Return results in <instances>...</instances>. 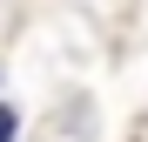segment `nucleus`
I'll return each mask as SVG.
<instances>
[{
	"label": "nucleus",
	"instance_id": "f257e3e1",
	"mask_svg": "<svg viewBox=\"0 0 148 142\" xmlns=\"http://www.w3.org/2000/svg\"><path fill=\"white\" fill-rule=\"evenodd\" d=\"M0 142H14V108H0Z\"/></svg>",
	"mask_w": 148,
	"mask_h": 142
}]
</instances>
